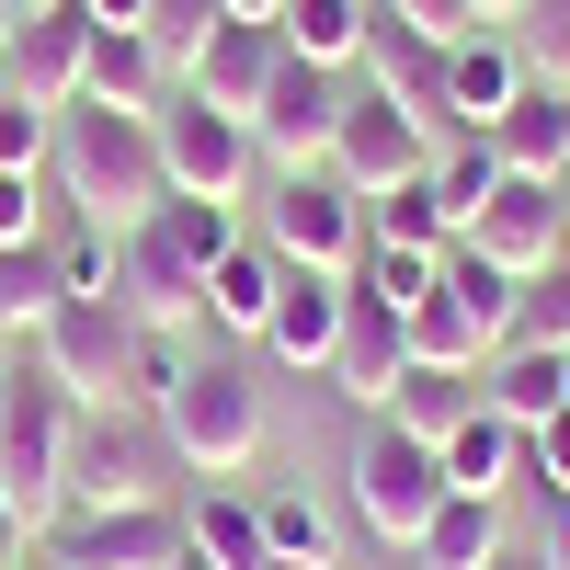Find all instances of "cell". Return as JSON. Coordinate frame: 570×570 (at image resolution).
Returning <instances> with one entry per match:
<instances>
[{
	"label": "cell",
	"instance_id": "cell-1",
	"mask_svg": "<svg viewBox=\"0 0 570 570\" xmlns=\"http://www.w3.org/2000/svg\"><path fill=\"white\" fill-rule=\"evenodd\" d=\"M46 183H58V206L91 217V228H137L171 171H160V126L149 115H115V104H69L58 115V160H46Z\"/></svg>",
	"mask_w": 570,
	"mask_h": 570
},
{
	"label": "cell",
	"instance_id": "cell-2",
	"mask_svg": "<svg viewBox=\"0 0 570 570\" xmlns=\"http://www.w3.org/2000/svg\"><path fill=\"white\" fill-rule=\"evenodd\" d=\"M69 434H80V400L35 354H12V376H0V491L23 502L35 537L69 513Z\"/></svg>",
	"mask_w": 570,
	"mask_h": 570
},
{
	"label": "cell",
	"instance_id": "cell-3",
	"mask_svg": "<svg viewBox=\"0 0 570 570\" xmlns=\"http://www.w3.org/2000/svg\"><path fill=\"white\" fill-rule=\"evenodd\" d=\"M160 434H171V456L195 468V480H240V468L274 445V411H263V389H252L240 354H195L183 389L160 400Z\"/></svg>",
	"mask_w": 570,
	"mask_h": 570
},
{
	"label": "cell",
	"instance_id": "cell-4",
	"mask_svg": "<svg viewBox=\"0 0 570 570\" xmlns=\"http://www.w3.org/2000/svg\"><path fill=\"white\" fill-rule=\"evenodd\" d=\"M343 491H354V525L400 559L422 525H434V502H445V456L422 445V434H400V422H365V445H354V468H343Z\"/></svg>",
	"mask_w": 570,
	"mask_h": 570
},
{
	"label": "cell",
	"instance_id": "cell-5",
	"mask_svg": "<svg viewBox=\"0 0 570 570\" xmlns=\"http://www.w3.org/2000/svg\"><path fill=\"white\" fill-rule=\"evenodd\" d=\"M171 434L149 411H80V434H69V502L91 513H115V502H171Z\"/></svg>",
	"mask_w": 570,
	"mask_h": 570
},
{
	"label": "cell",
	"instance_id": "cell-6",
	"mask_svg": "<svg viewBox=\"0 0 570 570\" xmlns=\"http://www.w3.org/2000/svg\"><path fill=\"white\" fill-rule=\"evenodd\" d=\"M80 411H126V354H137V320L115 297H58V320L23 343Z\"/></svg>",
	"mask_w": 570,
	"mask_h": 570
},
{
	"label": "cell",
	"instance_id": "cell-7",
	"mask_svg": "<svg viewBox=\"0 0 570 570\" xmlns=\"http://www.w3.org/2000/svg\"><path fill=\"white\" fill-rule=\"evenodd\" d=\"M434 149H445V137L434 126H422V115H400L389 104V91H376V80H354V104H343V137H331V183H343V195H389V183H422V171H434Z\"/></svg>",
	"mask_w": 570,
	"mask_h": 570
},
{
	"label": "cell",
	"instance_id": "cell-8",
	"mask_svg": "<svg viewBox=\"0 0 570 570\" xmlns=\"http://www.w3.org/2000/svg\"><path fill=\"white\" fill-rule=\"evenodd\" d=\"M149 126H160V171H171V195H206V206H240V195H252L263 149H252L240 115H217V104H195V91H171Z\"/></svg>",
	"mask_w": 570,
	"mask_h": 570
},
{
	"label": "cell",
	"instance_id": "cell-9",
	"mask_svg": "<svg viewBox=\"0 0 570 570\" xmlns=\"http://www.w3.org/2000/svg\"><path fill=\"white\" fill-rule=\"evenodd\" d=\"M183 537H195V525H183L171 502H115V513L69 502L58 525L35 537V559H46V570H160Z\"/></svg>",
	"mask_w": 570,
	"mask_h": 570
},
{
	"label": "cell",
	"instance_id": "cell-10",
	"mask_svg": "<svg viewBox=\"0 0 570 570\" xmlns=\"http://www.w3.org/2000/svg\"><path fill=\"white\" fill-rule=\"evenodd\" d=\"M263 240L308 274H354L365 263V195H343L331 171H274V206H263Z\"/></svg>",
	"mask_w": 570,
	"mask_h": 570
},
{
	"label": "cell",
	"instance_id": "cell-11",
	"mask_svg": "<svg viewBox=\"0 0 570 570\" xmlns=\"http://www.w3.org/2000/svg\"><path fill=\"white\" fill-rule=\"evenodd\" d=\"M115 308H126L137 331H206V263L183 252L160 217L115 228Z\"/></svg>",
	"mask_w": 570,
	"mask_h": 570
},
{
	"label": "cell",
	"instance_id": "cell-12",
	"mask_svg": "<svg viewBox=\"0 0 570 570\" xmlns=\"http://www.w3.org/2000/svg\"><path fill=\"white\" fill-rule=\"evenodd\" d=\"M343 104H354V69H308V58H285L274 91H263V115H252V149H263L274 171H320L331 137H343Z\"/></svg>",
	"mask_w": 570,
	"mask_h": 570
},
{
	"label": "cell",
	"instance_id": "cell-13",
	"mask_svg": "<svg viewBox=\"0 0 570 570\" xmlns=\"http://www.w3.org/2000/svg\"><path fill=\"white\" fill-rule=\"evenodd\" d=\"M456 240L480 252V263H502L513 285L548 274V263H570V183H513V171H502V195L468 217Z\"/></svg>",
	"mask_w": 570,
	"mask_h": 570
},
{
	"label": "cell",
	"instance_id": "cell-14",
	"mask_svg": "<svg viewBox=\"0 0 570 570\" xmlns=\"http://www.w3.org/2000/svg\"><path fill=\"white\" fill-rule=\"evenodd\" d=\"M80 80H91V12H80V0H46V12H23L12 58H0V91H23V104L69 115Z\"/></svg>",
	"mask_w": 570,
	"mask_h": 570
},
{
	"label": "cell",
	"instance_id": "cell-15",
	"mask_svg": "<svg viewBox=\"0 0 570 570\" xmlns=\"http://www.w3.org/2000/svg\"><path fill=\"white\" fill-rule=\"evenodd\" d=\"M331 400H354V411H389L400 400V376H411V320L400 308H376V297H343V343H331Z\"/></svg>",
	"mask_w": 570,
	"mask_h": 570
},
{
	"label": "cell",
	"instance_id": "cell-16",
	"mask_svg": "<svg viewBox=\"0 0 570 570\" xmlns=\"http://www.w3.org/2000/svg\"><path fill=\"white\" fill-rule=\"evenodd\" d=\"M274 69H285V35H274V23H217L195 58H183V91L252 126V115H263V91H274Z\"/></svg>",
	"mask_w": 570,
	"mask_h": 570
},
{
	"label": "cell",
	"instance_id": "cell-17",
	"mask_svg": "<svg viewBox=\"0 0 570 570\" xmlns=\"http://www.w3.org/2000/svg\"><path fill=\"white\" fill-rule=\"evenodd\" d=\"M525 46H513V35H456L445 46V126L456 137H491L513 104H525Z\"/></svg>",
	"mask_w": 570,
	"mask_h": 570
},
{
	"label": "cell",
	"instance_id": "cell-18",
	"mask_svg": "<svg viewBox=\"0 0 570 570\" xmlns=\"http://www.w3.org/2000/svg\"><path fill=\"white\" fill-rule=\"evenodd\" d=\"M343 297H354L343 274L285 263V297H274V320H263V354H274V365H297V376H320L331 343H343Z\"/></svg>",
	"mask_w": 570,
	"mask_h": 570
},
{
	"label": "cell",
	"instance_id": "cell-19",
	"mask_svg": "<svg viewBox=\"0 0 570 570\" xmlns=\"http://www.w3.org/2000/svg\"><path fill=\"white\" fill-rule=\"evenodd\" d=\"M274 297H285V252L274 240H240V252L206 263V331H217V343H263Z\"/></svg>",
	"mask_w": 570,
	"mask_h": 570
},
{
	"label": "cell",
	"instance_id": "cell-20",
	"mask_svg": "<svg viewBox=\"0 0 570 570\" xmlns=\"http://www.w3.org/2000/svg\"><path fill=\"white\" fill-rule=\"evenodd\" d=\"M183 91V69L160 58L149 35H91V80H80V104H115V115H160Z\"/></svg>",
	"mask_w": 570,
	"mask_h": 570
},
{
	"label": "cell",
	"instance_id": "cell-21",
	"mask_svg": "<svg viewBox=\"0 0 570 570\" xmlns=\"http://www.w3.org/2000/svg\"><path fill=\"white\" fill-rule=\"evenodd\" d=\"M513 537H502V502H480V491H445L434 502V525H422L411 548H400V570H491Z\"/></svg>",
	"mask_w": 570,
	"mask_h": 570
},
{
	"label": "cell",
	"instance_id": "cell-22",
	"mask_svg": "<svg viewBox=\"0 0 570 570\" xmlns=\"http://www.w3.org/2000/svg\"><path fill=\"white\" fill-rule=\"evenodd\" d=\"M434 456H445V491H480V502H502L513 480H525V422H502V411L480 400V411H468V422H456V434H445Z\"/></svg>",
	"mask_w": 570,
	"mask_h": 570
},
{
	"label": "cell",
	"instance_id": "cell-23",
	"mask_svg": "<svg viewBox=\"0 0 570 570\" xmlns=\"http://www.w3.org/2000/svg\"><path fill=\"white\" fill-rule=\"evenodd\" d=\"M274 35H285V58H308V69H365L376 0H285Z\"/></svg>",
	"mask_w": 570,
	"mask_h": 570
},
{
	"label": "cell",
	"instance_id": "cell-24",
	"mask_svg": "<svg viewBox=\"0 0 570 570\" xmlns=\"http://www.w3.org/2000/svg\"><path fill=\"white\" fill-rule=\"evenodd\" d=\"M491 160L513 183H570V137H559V91L548 80H525V104L491 126Z\"/></svg>",
	"mask_w": 570,
	"mask_h": 570
},
{
	"label": "cell",
	"instance_id": "cell-25",
	"mask_svg": "<svg viewBox=\"0 0 570 570\" xmlns=\"http://www.w3.org/2000/svg\"><path fill=\"white\" fill-rule=\"evenodd\" d=\"M480 400H491L502 422H525V434H537L548 411H570V354H537V343H502V354H491V376H480Z\"/></svg>",
	"mask_w": 570,
	"mask_h": 570
},
{
	"label": "cell",
	"instance_id": "cell-26",
	"mask_svg": "<svg viewBox=\"0 0 570 570\" xmlns=\"http://www.w3.org/2000/svg\"><path fill=\"white\" fill-rule=\"evenodd\" d=\"M252 502H263V559L274 570H343V525L308 491H252Z\"/></svg>",
	"mask_w": 570,
	"mask_h": 570
},
{
	"label": "cell",
	"instance_id": "cell-27",
	"mask_svg": "<svg viewBox=\"0 0 570 570\" xmlns=\"http://www.w3.org/2000/svg\"><path fill=\"white\" fill-rule=\"evenodd\" d=\"M480 376H491V365H480ZM480 376H445V365H411V376H400V400L376 411V422H400V434H422V445H445L456 422L480 411Z\"/></svg>",
	"mask_w": 570,
	"mask_h": 570
},
{
	"label": "cell",
	"instance_id": "cell-28",
	"mask_svg": "<svg viewBox=\"0 0 570 570\" xmlns=\"http://www.w3.org/2000/svg\"><path fill=\"white\" fill-rule=\"evenodd\" d=\"M58 320V240H35V252H0V343H35V331Z\"/></svg>",
	"mask_w": 570,
	"mask_h": 570
},
{
	"label": "cell",
	"instance_id": "cell-29",
	"mask_svg": "<svg viewBox=\"0 0 570 570\" xmlns=\"http://www.w3.org/2000/svg\"><path fill=\"white\" fill-rule=\"evenodd\" d=\"M491 354H502V343H491V331H480V320H468V308L445 297V285H434V297L411 308V365H445V376H480Z\"/></svg>",
	"mask_w": 570,
	"mask_h": 570
},
{
	"label": "cell",
	"instance_id": "cell-30",
	"mask_svg": "<svg viewBox=\"0 0 570 570\" xmlns=\"http://www.w3.org/2000/svg\"><path fill=\"white\" fill-rule=\"evenodd\" d=\"M354 285V297H376V308H422V297H434V285H445V252H400V240H365V263L343 274Z\"/></svg>",
	"mask_w": 570,
	"mask_h": 570
},
{
	"label": "cell",
	"instance_id": "cell-31",
	"mask_svg": "<svg viewBox=\"0 0 570 570\" xmlns=\"http://www.w3.org/2000/svg\"><path fill=\"white\" fill-rule=\"evenodd\" d=\"M365 240H400V252H445V240H456V217H445V195H434V171H422V183H389V195L365 206Z\"/></svg>",
	"mask_w": 570,
	"mask_h": 570
},
{
	"label": "cell",
	"instance_id": "cell-32",
	"mask_svg": "<svg viewBox=\"0 0 570 570\" xmlns=\"http://www.w3.org/2000/svg\"><path fill=\"white\" fill-rule=\"evenodd\" d=\"M445 297H456L468 320H480L491 343H513V297H525V285H513L502 263H480V252H468V240H445Z\"/></svg>",
	"mask_w": 570,
	"mask_h": 570
},
{
	"label": "cell",
	"instance_id": "cell-33",
	"mask_svg": "<svg viewBox=\"0 0 570 570\" xmlns=\"http://www.w3.org/2000/svg\"><path fill=\"white\" fill-rule=\"evenodd\" d=\"M183 525H195V548H206L217 570H274V559H263V502H252V491H228V502H206V513H183Z\"/></svg>",
	"mask_w": 570,
	"mask_h": 570
},
{
	"label": "cell",
	"instance_id": "cell-34",
	"mask_svg": "<svg viewBox=\"0 0 570 570\" xmlns=\"http://www.w3.org/2000/svg\"><path fill=\"white\" fill-rule=\"evenodd\" d=\"M434 195H445V217H456V228H468V217H480V206L502 195L491 137H445V149H434Z\"/></svg>",
	"mask_w": 570,
	"mask_h": 570
},
{
	"label": "cell",
	"instance_id": "cell-35",
	"mask_svg": "<svg viewBox=\"0 0 570 570\" xmlns=\"http://www.w3.org/2000/svg\"><path fill=\"white\" fill-rule=\"evenodd\" d=\"M183 365H195V331H137V354H126V411H149L183 389Z\"/></svg>",
	"mask_w": 570,
	"mask_h": 570
},
{
	"label": "cell",
	"instance_id": "cell-36",
	"mask_svg": "<svg viewBox=\"0 0 570 570\" xmlns=\"http://www.w3.org/2000/svg\"><path fill=\"white\" fill-rule=\"evenodd\" d=\"M513 343H537V354H570V263L525 274V297H513Z\"/></svg>",
	"mask_w": 570,
	"mask_h": 570
},
{
	"label": "cell",
	"instance_id": "cell-37",
	"mask_svg": "<svg viewBox=\"0 0 570 570\" xmlns=\"http://www.w3.org/2000/svg\"><path fill=\"white\" fill-rule=\"evenodd\" d=\"M58 297H115V228H91V217L58 228Z\"/></svg>",
	"mask_w": 570,
	"mask_h": 570
},
{
	"label": "cell",
	"instance_id": "cell-38",
	"mask_svg": "<svg viewBox=\"0 0 570 570\" xmlns=\"http://www.w3.org/2000/svg\"><path fill=\"white\" fill-rule=\"evenodd\" d=\"M149 217H160V228H171V240L195 252V263H217V252H240V206H206V195H160Z\"/></svg>",
	"mask_w": 570,
	"mask_h": 570
},
{
	"label": "cell",
	"instance_id": "cell-39",
	"mask_svg": "<svg viewBox=\"0 0 570 570\" xmlns=\"http://www.w3.org/2000/svg\"><path fill=\"white\" fill-rule=\"evenodd\" d=\"M46 160H58V115L0 91V171H46Z\"/></svg>",
	"mask_w": 570,
	"mask_h": 570
},
{
	"label": "cell",
	"instance_id": "cell-40",
	"mask_svg": "<svg viewBox=\"0 0 570 570\" xmlns=\"http://www.w3.org/2000/svg\"><path fill=\"white\" fill-rule=\"evenodd\" d=\"M513 46H525V69H537V80H570V0H525Z\"/></svg>",
	"mask_w": 570,
	"mask_h": 570
},
{
	"label": "cell",
	"instance_id": "cell-41",
	"mask_svg": "<svg viewBox=\"0 0 570 570\" xmlns=\"http://www.w3.org/2000/svg\"><path fill=\"white\" fill-rule=\"evenodd\" d=\"M35 240H58L46 228V171H0V252H35Z\"/></svg>",
	"mask_w": 570,
	"mask_h": 570
},
{
	"label": "cell",
	"instance_id": "cell-42",
	"mask_svg": "<svg viewBox=\"0 0 570 570\" xmlns=\"http://www.w3.org/2000/svg\"><path fill=\"white\" fill-rule=\"evenodd\" d=\"M228 12H217V0H149V46H160V58L183 69V58H195V46L217 35Z\"/></svg>",
	"mask_w": 570,
	"mask_h": 570
},
{
	"label": "cell",
	"instance_id": "cell-43",
	"mask_svg": "<svg viewBox=\"0 0 570 570\" xmlns=\"http://www.w3.org/2000/svg\"><path fill=\"white\" fill-rule=\"evenodd\" d=\"M525 480H548V502H570V411H548L525 434Z\"/></svg>",
	"mask_w": 570,
	"mask_h": 570
},
{
	"label": "cell",
	"instance_id": "cell-44",
	"mask_svg": "<svg viewBox=\"0 0 570 570\" xmlns=\"http://www.w3.org/2000/svg\"><path fill=\"white\" fill-rule=\"evenodd\" d=\"M376 12H400L411 35H434V46H456V35H480V23H468V0H376Z\"/></svg>",
	"mask_w": 570,
	"mask_h": 570
},
{
	"label": "cell",
	"instance_id": "cell-45",
	"mask_svg": "<svg viewBox=\"0 0 570 570\" xmlns=\"http://www.w3.org/2000/svg\"><path fill=\"white\" fill-rule=\"evenodd\" d=\"M91 35H149V0H80Z\"/></svg>",
	"mask_w": 570,
	"mask_h": 570
},
{
	"label": "cell",
	"instance_id": "cell-46",
	"mask_svg": "<svg viewBox=\"0 0 570 570\" xmlns=\"http://www.w3.org/2000/svg\"><path fill=\"white\" fill-rule=\"evenodd\" d=\"M23 559H35V525H23V502L0 491V570H23Z\"/></svg>",
	"mask_w": 570,
	"mask_h": 570
},
{
	"label": "cell",
	"instance_id": "cell-47",
	"mask_svg": "<svg viewBox=\"0 0 570 570\" xmlns=\"http://www.w3.org/2000/svg\"><path fill=\"white\" fill-rule=\"evenodd\" d=\"M468 23H480V35H513V23H525V0H468Z\"/></svg>",
	"mask_w": 570,
	"mask_h": 570
},
{
	"label": "cell",
	"instance_id": "cell-48",
	"mask_svg": "<svg viewBox=\"0 0 570 570\" xmlns=\"http://www.w3.org/2000/svg\"><path fill=\"white\" fill-rule=\"evenodd\" d=\"M537 548H548V570H570V502L548 513V537H537Z\"/></svg>",
	"mask_w": 570,
	"mask_h": 570
},
{
	"label": "cell",
	"instance_id": "cell-49",
	"mask_svg": "<svg viewBox=\"0 0 570 570\" xmlns=\"http://www.w3.org/2000/svg\"><path fill=\"white\" fill-rule=\"evenodd\" d=\"M491 570H548V548H537V537H513V548H502Z\"/></svg>",
	"mask_w": 570,
	"mask_h": 570
},
{
	"label": "cell",
	"instance_id": "cell-50",
	"mask_svg": "<svg viewBox=\"0 0 570 570\" xmlns=\"http://www.w3.org/2000/svg\"><path fill=\"white\" fill-rule=\"evenodd\" d=\"M217 12H228V23H274L285 0H217Z\"/></svg>",
	"mask_w": 570,
	"mask_h": 570
},
{
	"label": "cell",
	"instance_id": "cell-51",
	"mask_svg": "<svg viewBox=\"0 0 570 570\" xmlns=\"http://www.w3.org/2000/svg\"><path fill=\"white\" fill-rule=\"evenodd\" d=\"M23 12H35V0H0V58H12V35H23Z\"/></svg>",
	"mask_w": 570,
	"mask_h": 570
},
{
	"label": "cell",
	"instance_id": "cell-52",
	"mask_svg": "<svg viewBox=\"0 0 570 570\" xmlns=\"http://www.w3.org/2000/svg\"><path fill=\"white\" fill-rule=\"evenodd\" d=\"M160 570H217V559H206V548H195V537H183V548H171V559H160Z\"/></svg>",
	"mask_w": 570,
	"mask_h": 570
},
{
	"label": "cell",
	"instance_id": "cell-53",
	"mask_svg": "<svg viewBox=\"0 0 570 570\" xmlns=\"http://www.w3.org/2000/svg\"><path fill=\"white\" fill-rule=\"evenodd\" d=\"M548 91H559V137H570V80H548Z\"/></svg>",
	"mask_w": 570,
	"mask_h": 570
},
{
	"label": "cell",
	"instance_id": "cell-54",
	"mask_svg": "<svg viewBox=\"0 0 570 570\" xmlns=\"http://www.w3.org/2000/svg\"><path fill=\"white\" fill-rule=\"evenodd\" d=\"M23 570H46V559H23Z\"/></svg>",
	"mask_w": 570,
	"mask_h": 570
}]
</instances>
